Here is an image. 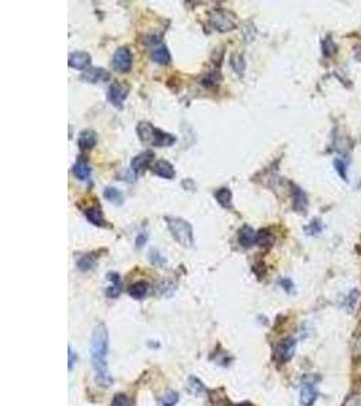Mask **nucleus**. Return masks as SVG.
Returning <instances> with one entry per match:
<instances>
[{
  "mask_svg": "<svg viewBox=\"0 0 361 406\" xmlns=\"http://www.w3.org/2000/svg\"><path fill=\"white\" fill-rule=\"evenodd\" d=\"M108 352V333L103 324H98L92 332L91 357L96 373V383L102 387L112 385V377L108 374L106 356Z\"/></svg>",
  "mask_w": 361,
  "mask_h": 406,
  "instance_id": "nucleus-1",
  "label": "nucleus"
},
{
  "mask_svg": "<svg viewBox=\"0 0 361 406\" xmlns=\"http://www.w3.org/2000/svg\"><path fill=\"white\" fill-rule=\"evenodd\" d=\"M137 133L142 143L152 145V147H170L176 143L174 136L154 127L149 122H140L137 126Z\"/></svg>",
  "mask_w": 361,
  "mask_h": 406,
  "instance_id": "nucleus-2",
  "label": "nucleus"
},
{
  "mask_svg": "<svg viewBox=\"0 0 361 406\" xmlns=\"http://www.w3.org/2000/svg\"><path fill=\"white\" fill-rule=\"evenodd\" d=\"M165 221L172 237L182 247L191 248L194 245V229L190 222L177 217H166Z\"/></svg>",
  "mask_w": 361,
  "mask_h": 406,
  "instance_id": "nucleus-3",
  "label": "nucleus"
},
{
  "mask_svg": "<svg viewBox=\"0 0 361 406\" xmlns=\"http://www.w3.org/2000/svg\"><path fill=\"white\" fill-rule=\"evenodd\" d=\"M208 23L216 31L224 33V31H230V30L236 29L237 18L234 14L228 11V10H215L210 15Z\"/></svg>",
  "mask_w": 361,
  "mask_h": 406,
  "instance_id": "nucleus-4",
  "label": "nucleus"
},
{
  "mask_svg": "<svg viewBox=\"0 0 361 406\" xmlns=\"http://www.w3.org/2000/svg\"><path fill=\"white\" fill-rule=\"evenodd\" d=\"M318 399V386L317 378L307 375L303 378L300 387V403L303 406H312Z\"/></svg>",
  "mask_w": 361,
  "mask_h": 406,
  "instance_id": "nucleus-5",
  "label": "nucleus"
},
{
  "mask_svg": "<svg viewBox=\"0 0 361 406\" xmlns=\"http://www.w3.org/2000/svg\"><path fill=\"white\" fill-rule=\"evenodd\" d=\"M295 349H296V340L294 337H287V339L282 340L275 348V360L280 365H284L294 357Z\"/></svg>",
  "mask_w": 361,
  "mask_h": 406,
  "instance_id": "nucleus-6",
  "label": "nucleus"
},
{
  "mask_svg": "<svg viewBox=\"0 0 361 406\" xmlns=\"http://www.w3.org/2000/svg\"><path fill=\"white\" fill-rule=\"evenodd\" d=\"M133 65V53L130 51L129 48L122 47L119 49H116L112 57V67L114 69L122 73H126L131 69Z\"/></svg>",
  "mask_w": 361,
  "mask_h": 406,
  "instance_id": "nucleus-7",
  "label": "nucleus"
},
{
  "mask_svg": "<svg viewBox=\"0 0 361 406\" xmlns=\"http://www.w3.org/2000/svg\"><path fill=\"white\" fill-rule=\"evenodd\" d=\"M130 88L127 84L123 83H112L108 88V101L116 109H122L123 107V102L129 95Z\"/></svg>",
  "mask_w": 361,
  "mask_h": 406,
  "instance_id": "nucleus-8",
  "label": "nucleus"
},
{
  "mask_svg": "<svg viewBox=\"0 0 361 406\" xmlns=\"http://www.w3.org/2000/svg\"><path fill=\"white\" fill-rule=\"evenodd\" d=\"M68 64L73 69H79V71L84 69L85 71L89 67V64H91V55L87 53V52H72L69 55V59H68Z\"/></svg>",
  "mask_w": 361,
  "mask_h": 406,
  "instance_id": "nucleus-9",
  "label": "nucleus"
},
{
  "mask_svg": "<svg viewBox=\"0 0 361 406\" xmlns=\"http://www.w3.org/2000/svg\"><path fill=\"white\" fill-rule=\"evenodd\" d=\"M154 155L153 152L150 151H145L140 153L138 156H136L131 161V171L136 173V175H141L144 172L149 168L152 160H153Z\"/></svg>",
  "mask_w": 361,
  "mask_h": 406,
  "instance_id": "nucleus-10",
  "label": "nucleus"
},
{
  "mask_svg": "<svg viewBox=\"0 0 361 406\" xmlns=\"http://www.w3.org/2000/svg\"><path fill=\"white\" fill-rule=\"evenodd\" d=\"M81 80L87 83H102V81H108L110 80V72L103 69V68H88L83 72Z\"/></svg>",
  "mask_w": 361,
  "mask_h": 406,
  "instance_id": "nucleus-11",
  "label": "nucleus"
},
{
  "mask_svg": "<svg viewBox=\"0 0 361 406\" xmlns=\"http://www.w3.org/2000/svg\"><path fill=\"white\" fill-rule=\"evenodd\" d=\"M152 171H153L157 176L162 177V179H168V180L173 179L174 175H176L173 165L170 163H168V161H165V160H160V161H157V163L153 165V168H152Z\"/></svg>",
  "mask_w": 361,
  "mask_h": 406,
  "instance_id": "nucleus-12",
  "label": "nucleus"
},
{
  "mask_svg": "<svg viewBox=\"0 0 361 406\" xmlns=\"http://www.w3.org/2000/svg\"><path fill=\"white\" fill-rule=\"evenodd\" d=\"M96 141H98V136L94 130H83L77 139V144H79V148L81 151H87V149L94 148L96 145Z\"/></svg>",
  "mask_w": 361,
  "mask_h": 406,
  "instance_id": "nucleus-13",
  "label": "nucleus"
},
{
  "mask_svg": "<svg viewBox=\"0 0 361 406\" xmlns=\"http://www.w3.org/2000/svg\"><path fill=\"white\" fill-rule=\"evenodd\" d=\"M84 215L88 221L91 222L95 227H106V221H104L103 211L99 206H91L88 209L84 210Z\"/></svg>",
  "mask_w": 361,
  "mask_h": 406,
  "instance_id": "nucleus-14",
  "label": "nucleus"
},
{
  "mask_svg": "<svg viewBox=\"0 0 361 406\" xmlns=\"http://www.w3.org/2000/svg\"><path fill=\"white\" fill-rule=\"evenodd\" d=\"M256 236H257V233H254L252 228L245 225L238 232V243L241 244V247L250 248L253 244H256Z\"/></svg>",
  "mask_w": 361,
  "mask_h": 406,
  "instance_id": "nucleus-15",
  "label": "nucleus"
},
{
  "mask_svg": "<svg viewBox=\"0 0 361 406\" xmlns=\"http://www.w3.org/2000/svg\"><path fill=\"white\" fill-rule=\"evenodd\" d=\"M107 279H110V282H111V285L108 286L107 290H106V295H107L108 298H112V299H115V298L119 297L120 291H122V283H120V277L115 273H110L107 275Z\"/></svg>",
  "mask_w": 361,
  "mask_h": 406,
  "instance_id": "nucleus-16",
  "label": "nucleus"
},
{
  "mask_svg": "<svg viewBox=\"0 0 361 406\" xmlns=\"http://www.w3.org/2000/svg\"><path fill=\"white\" fill-rule=\"evenodd\" d=\"M150 56H152V60L154 63L160 64V65H166L170 63V53L165 45H158V47L153 48Z\"/></svg>",
  "mask_w": 361,
  "mask_h": 406,
  "instance_id": "nucleus-17",
  "label": "nucleus"
},
{
  "mask_svg": "<svg viewBox=\"0 0 361 406\" xmlns=\"http://www.w3.org/2000/svg\"><path fill=\"white\" fill-rule=\"evenodd\" d=\"M73 173H75V176L77 179L83 180L84 182V180L89 179V176H91V168H89V165H88L85 160H83L80 157V159L76 161L75 167H73Z\"/></svg>",
  "mask_w": 361,
  "mask_h": 406,
  "instance_id": "nucleus-18",
  "label": "nucleus"
},
{
  "mask_svg": "<svg viewBox=\"0 0 361 406\" xmlns=\"http://www.w3.org/2000/svg\"><path fill=\"white\" fill-rule=\"evenodd\" d=\"M232 191L229 189H226V187H223V189H219L218 191L215 193V199L216 202L219 203L223 209H233V202H232Z\"/></svg>",
  "mask_w": 361,
  "mask_h": 406,
  "instance_id": "nucleus-19",
  "label": "nucleus"
},
{
  "mask_svg": "<svg viewBox=\"0 0 361 406\" xmlns=\"http://www.w3.org/2000/svg\"><path fill=\"white\" fill-rule=\"evenodd\" d=\"M103 195L112 205L119 206L123 203V194L120 193L118 189H115V187H107V189H104Z\"/></svg>",
  "mask_w": 361,
  "mask_h": 406,
  "instance_id": "nucleus-20",
  "label": "nucleus"
},
{
  "mask_svg": "<svg viewBox=\"0 0 361 406\" xmlns=\"http://www.w3.org/2000/svg\"><path fill=\"white\" fill-rule=\"evenodd\" d=\"M148 289H149V286L146 282H137L129 287V295L134 299H142L148 293Z\"/></svg>",
  "mask_w": 361,
  "mask_h": 406,
  "instance_id": "nucleus-21",
  "label": "nucleus"
},
{
  "mask_svg": "<svg viewBox=\"0 0 361 406\" xmlns=\"http://www.w3.org/2000/svg\"><path fill=\"white\" fill-rule=\"evenodd\" d=\"M307 207V198L304 195V193L298 187L294 189V209L299 210V211H303Z\"/></svg>",
  "mask_w": 361,
  "mask_h": 406,
  "instance_id": "nucleus-22",
  "label": "nucleus"
},
{
  "mask_svg": "<svg viewBox=\"0 0 361 406\" xmlns=\"http://www.w3.org/2000/svg\"><path fill=\"white\" fill-rule=\"evenodd\" d=\"M274 243V237L270 235L268 229H261L256 236V244L261 245V247H270Z\"/></svg>",
  "mask_w": 361,
  "mask_h": 406,
  "instance_id": "nucleus-23",
  "label": "nucleus"
},
{
  "mask_svg": "<svg viewBox=\"0 0 361 406\" xmlns=\"http://www.w3.org/2000/svg\"><path fill=\"white\" fill-rule=\"evenodd\" d=\"M96 263V257L92 256L91 253L89 255H84L83 257H80L79 261H77V268L80 271H89L92 268L95 267Z\"/></svg>",
  "mask_w": 361,
  "mask_h": 406,
  "instance_id": "nucleus-24",
  "label": "nucleus"
},
{
  "mask_svg": "<svg viewBox=\"0 0 361 406\" xmlns=\"http://www.w3.org/2000/svg\"><path fill=\"white\" fill-rule=\"evenodd\" d=\"M187 387H188V391H190L191 394H195V395H199V394H202L206 391L203 383H202V382H200L199 379L195 377H191L190 379H188Z\"/></svg>",
  "mask_w": 361,
  "mask_h": 406,
  "instance_id": "nucleus-25",
  "label": "nucleus"
},
{
  "mask_svg": "<svg viewBox=\"0 0 361 406\" xmlns=\"http://www.w3.org/2000/svg\"><path fill=\"white\" fill-rule=\"evenodd\" d=\"M178 402V393L177 391H166L161 398H160V405L161 406H174Z\"/></svg>",
  "mask_w": 361,
  "mask_h": 406,
  "instance_id": "nucleus-26",
  "label": "nucleus"
},
{
  "mask_svg": "<svg viewBox=\"0 0 361 406\" xmlns=\"http://www.w3.org/2000/svg\"><path fill=\"white\" fill-rule=\"evenodd\" d=\"M230 64H232V68L237 73L242 75L244 71H245V61L242 59L241 55H233L232 59H230Z\"/></svg>",
  "mask_w": 361,
  "mask_h": 406,
  "instance_id": "nucleus-27",
  "label": "nucleus"
},
{
  "mask_svg": "<svg viewBox=\"0 0 361 406\" xmlns=\"http://www.w3.org/2000/svg\"><path fill=\"white\" fill-rule=\"evenodd\" d=\"M149 260H150V263L154 264V265H158V267H162V265H165L166 264L165 257H164V256H162L161 253L157 251V249H150Z\"/></svg>",
  "mask_w": 361,
  "mask_h": 406,
  "instance_id": "nucleus-28",
  "label": "nucleus"
},
{
  "mask_svg": "<svg viewBox=\"0 0 361 406\" xmlns=\"http://www.w3.org/2000/svg\"><path fill=\"white\" fill-rule=\"evenodd\" d=\"M111 406H133V403L126 394H115V397L112 398Z\"/></svg>",
  "mask_w": 361,
  "mask_h": 406,
  "instance_id": "nucleus-29",
  "label": "nucleus"
},
{
  "mask_svg": "<svg viewBox=\"0 0 361 406\" xmlns=\"http://www.w3.org/2000/svg\"><path fill=\"white\" fill-rule=\"evenodd\" d=\"M202 84L206 85V87H214V85H216V84H218V77H216L215 72L208 73L207 76H204L203 79H202Z\"/></svg>",
  "mask_w": 361,
  "mask_h": 406,
  "instance_id": "nucleus-30",
  "label": "nucleus"
},
{
  "mask_svg": "<svg viewBox=\"0 0 361 406\" xmlns=\"http://www.w3.org/2000/svg\"><path fill=\"white\" fill-rule=\"evenodd\" d=\"M304 231L307 232V235H317V233H320V232L322 231L321 222L318 221V219H314V221H311V223L304 229Z\"/></svg>",
  "mask_w": 361,
  "mask_h": 406,
  "instance_id": "nucleus-31",
  "label": "nucleus"
},
{
  "mask_svg": "<svg viewBox=\"0 0 361 406\" xmlns=\"http://www.w3.org/2000/svg\"><path fill=\"white\" fill-rule=\"evenodd\" d=\"M344 406H361V394H352L346 398Z\"/></svg>",
  "mask_w": 361,
  "mask_h": 406,
  "instance_id": "nucleus-32",
  "label": "nucleus"
},
{
  "mask_svg": "<svg viewBox=\"0 0 361 406\" xmlns=\"http://www.w3.org/2000/svg\"><path fill=\"white\" fill-rule=\"evenodd\" d=\"M146 241H148V233L146 232H141L137 236V239H136V247L142 248L146 244Z\"/></svg>",
  "mask_w": 361,
  "mask_h": 406,
  "instance_id": "nucleus-33",
  "label": "nucleus"
},
{
  "mask_svg": "<svg viewBox=\"0 0 361 406\" xmlns=\"http://www.w3.org/2000/svg\"><path fill=\"white\" fill-rule=\"evenodd\" d=\"M334 164H336L337 172L340 173L341 177H342V179H346V165H345V164L342 163L341 160H337Z\"/></svg>",
  "mask_w": 361,
  "mask_h": 406,
  "instance_id": "nucleus-34",
  "label": "nucleus"
},
{
  "mask_svg": "<svg viewBox=\"0 0 361 406\" xmlns=\"http://www.w3.org/2000/svg\"><path fill=\"white\" fill-rule=\"evenodd\" d=\"M68 355H69V370H72L73 369V366H75L76 360H77V355H76V352L72 349L71 345L68 348Z\"/></svg>",
  "mask_w": 361,
  "mask_h": 406,
  "instance_id": "nucleus-35",
  "label": "nucleus"
},
{
  "mask_svg": "<svg viewBox=\"0 0 361 406\" xmlns=\"http://www.w3.org/2000/svg\"><path fill=\"white\" fill-rule=\"evenodd\" d=\"M280 286L286 290L287 293H290L291 290H292V287H294V283H292L290 279H282V281H280Z\"/></svg>",
  "mask_w": 361,
  "mask_h": 406,
  "instance_id": "nucleus-36",
  "label": "nucleus"
}]
</instances>
